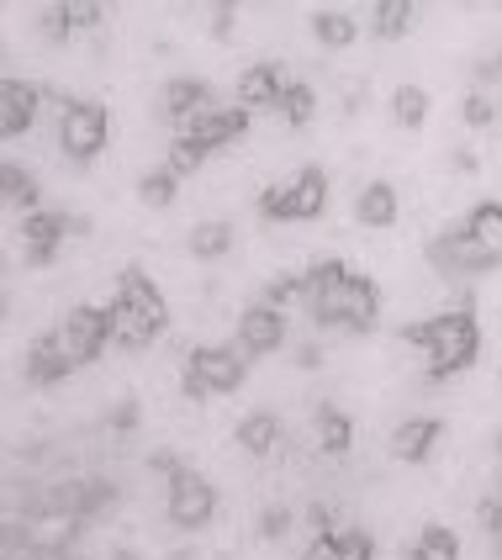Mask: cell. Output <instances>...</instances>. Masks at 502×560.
I'll use <instances>...</instances> for the list:
<instances>
[{
	"instance_id": "cell-33",
	"label": "cell",
	"mask_w": 502,
	"mask_h": 560,
	"mask_svg": "<svg viewBox=\"0 0 502 560\" xmlns=\"http://www.w3.org/2000/svg\"><path fill=\"white\" fill-rule=\"evenodd\" d=\"M207 159H212V149H207V143H196L190 132H180V138L170 143V159H164V170H175V175L186 180V175H196V170H201Z\"/></svg>"
},
{
	"instance_id": "cell-25",
	"label": "cell",
	"mask_w": 502,
	"mask_h": 560,
	"mask_svg": "<svg viewBox=\"0 0 502 560\" xmlns=\"http://www.w3.org/2000/svg\"><path fill=\"white\" fill-rule=\"evenodd\" d=\"M412 27H418V5L412 0H376L371 5V37H381V43H397Z\"/></svg>"
},
{
	"instance_id": "cell-44",
	"label": "cell",
	"mask_w": 502,
	"mask_h": 560,
	"mask_svg": "<svg viewBox=\"0 0 502 560\" xmlns=\"http://www.w3.org/2000/svg\"><path fill=\"white\" fill-rule=\"evenodd\" d=\"M112 560H138V556H132V550H122V556H112Z\"/></svg>"
},
{
	"instance_id": "cell-21",
	"label": "cell",
	"mask_w": 502,
	"mask_h": 560,
	"mask_svg": "<svg viewBox=\"0 0 502 560\" xmlns=\"http://www.w3.org/2000/svg\"><path fill=\"white\" fill-rule=\"evenodd\" d=\"M397 212H402V201H397V186H392V180H371V186L354 196V222H360V228H371V233L392 228Z\"/></svg>"
},
{
	"instance_id": "cell-14",
	"label": "cell",
	"mask_w": 502,
	"mask_h": 560,
	"mask_svg": "<svg viewBox=\"0 0 502 560\" xmlns=\"http://www.w3.org/2000/svg\"><path fill=\"white\" fill-rule=\"evenodd\" d=\"M285 85H291V74H285L276 59H259L249 63L244 74H238V106L244 112H276L281 106Z\"/></svg>"
},
{
	"instance_id": "cell-18",
	"label": "cell",
	"mask_w": 502,
	"mask_h": 560,
	"mask_svg": "<svg viewBox=\"0 0 502 560\" xmlns=\"http://www.w3.org/2000/svg\"><path fill=\"white\" fill-rule=\"evenodd\" d=\"M249 122H254V112H244V106H212L201 122H190V138L207 143V149L218 154L227 143H238V138L249 132Z\"/></svg>"
},
{
	"instance_id": "cell-23",
	"label": "cell",
	"mask_w": 502,
	"mask_h": 560,
	"mask_svg": "<svg viewBox=\"0 0 502 560\" xmlns=\"http://www.w3.org/2000/svg\"><path fill=\"white\" fill-rule=\"evenodd\" d=\"M313 423H317V450H323V455H349V450H354V418H349L345 407L317 402Z\"/></svg>"
},
{
	"instance_id": "cell-42",
	"label": "cell",
	"mask_w": 502,
	"mask_h": 560,
	"mask_svg": "<svg viewBox=\"0 0 502 560\" xmlns=\"http://www.w3.org/2000/svg\"><path fill=\"white\" fill-rule=\"evenodd\" d=\"M307 518H313V529H317V534L339 529V524H334V513H328V508H323V502H313V508H307Z\"/></svg>"
},
{
	"instance_id": "cell-6",
	"label": "cell",
	"mask_w": 502,
	"mask_h": 560,
	"mask_svg": "<svg viewBox=\"0 0 502 560\" xmlns=\"http://www.w3.org/2000/svg\"><path fill=\"white\" fill-rule=\"evenodd\" d=\"M186 371L212 392V397H227L249 381V354L238 343H196L186 354Z\"/></svg>"
},
{
	"instance_id": "cell-5",
	"label": "cell",
	"mask_w": 502,
	"mask_h": 560,
	"mask_svg": "<svg viewBox=\"0 0 502 560\" xmlns=\"http://www.w3.org/2000/svg\"><path fill=\"white\" fill-rule=\"evenodd\" d=\"M106 138H112V112H106L101 101H63V112H59V149H63V159L91 164V159H101Z\"/></svg>"
},
{
	"instance_id": "cell-32",
	"label": "cell",
	"mask_w": 502,
	"mask_h": 560,
	"mask_svg": "<svg viewBox=\"0 0 502 560\" xmlns=\"http://www.w3.org/2000/svg\"><path fill=\"white\" fill-rule=\"evenodd\" d=\"M276 112L285 117V127H307V122H313V112H317V91L307 85V80H291Z\"/></svg>"
},
{
	"instance_id": "cell-20",
	"label": "cell",
	"mask_w": 502,
	"mask_h": 560,
	"mask_svg": "<svg viewBox=\"0 0 502 560\" xmlns=\"http://www.w3.org/2000/svg\"><path fill=\"white\" fill-rule=\"evenodd\" d=\"M106 317H112V343H117V349H132V354L149 349V343H159V334H164L154 317H143L138 307H127V302H117V296H112Z\"/></svg>"
},
{
	"instance_id": "cell-1",
	"label": "cell",
	"mask_w": 502,
	"mask_h": 560,
	"mask_svg": "<svg viewBox=\"0 0 502 560\" xmlns=\"http://www.w3.org/2000/svg\"><path fill=\"white\" fill-rule=\"evenodd\" d=\"M307 312L328 334L365 339L381 328V285L345 259H317L307 265Z\"/></svg>"
},
{
	"instance_id": "cell-36",
	"label": "cell",
	"mask_w": 502,
	"mask_h": 560,
	"mask_svg": "<svg viewBox=\"0 0 502 560\" xmlns=\"http://www.w3.org/2000/svg\"><path fill=\"white\" fill-rule=\"evenodd\" d=\"M291 524H296V513L276 502V508H265V513H259V539H270V545H276V539L291 534Z\"/></svg>"
},
{
	"instance_id": "cell-46",
	"label": "cell",
	"mask_w": 502,
	"mask_h": 560,
	"mask_svg": "<svg viewBox=\"0 0 502 560\" xmlns=\"http://www.w3.org/2000/svg\"><path fill=\"white\" fill-rule=\"evenodd\" d=\"M498 455H502V434H498Z\"/></svg>"
},
{
	"instance_id": "cell-24",
	"label": "cell",
	"mask_w": 502,
	"mask_h": 560,
	"mask_svg": "<svg viewBox=\"0 0 502 560\" xmlns=\"http://www.w3.org/2000/svg\"><path fill=\"white\" fill-rule=\"evenodd\" d=\"M0 196H5V207H22V212H43V186H37V175H32L27 164H0Z\"/></svg>"
},
{
	"instance_id": "cell-12",
	"label": "cell",
	"mask_w": 502,
	"mask_h": 560,
	"mask_svg": "<svg viewBox=\"0 0 502 560\" xmlns=\"http://www.w3.org/2000/svg\"><path fill=\"white\" fill-rule=\"evenodd\" d=\"M212 80H196V74H180V80H170L164 91H159V117L164 122H201L207 112H212Z\"/></svg>"
},
{
	"instance_id": "cell-7",
	"label": "cell",
	"mask_w": 502,
	"mask_h": 560,
	"mask_svg": "<svg viewBox=\"0 0 502 560\" xmlns=\"http://www.w3.org/2000/svg\"><path fill=\"white\" fill-rule=\"evenodd\" d=\"M59 339L69 349V360H74V371L95 365L106 354V343H112V317H106V307H95V302H74V307L63 312Z\"/></svg>"
},
{
	"instance_id": "cell-28",
	"label": "cell",
	"mask_w": 502,
	"mask_h": 560,
	"mask_svg": "<svg viewBox=\"0 0 502 560\" xmlns=\"http://www.w3.org/2000/svg\"><path fill=\"white\" fill-rule=\"evenodd\" d=\"M408 560H460V534L450 524H423L408 545Z\"/></svg>"
},
{
	"instance_id": "cell-3",
	"label": "cell",
	"mask_w": 502,
	"mask_h": 560,
	"mask_svg": "<svg viewBox=\"0 0 502 560\" xmlns=\"http://www.w3.org/2000/svg\"><path fill=\"white\" fill-rule=\"evenodd\" d=\"M259 218L265 222H317L328 212V170L323 164H302L291 180L259 190Z\"/></svg>"
},
{
	"instance_id": "cell-30",
	"label": "cell",
	"mask_w": 502,
	"mask_h": 560,
	"mask_svg": "<svg viewBox=\"0 0 502 560\" xmlns=\"http://www.w3.org/2000/svg\"><path fill=\"white\" fill-rule=\"evenodd\" d=\"M429 106H434V95L423 91V85H397L392 91V117H397V127H408V132H418V127L429 122Z\"/></svg>"
},
{
	"instance_id": "cell-8",
	"label": "cell",
	"mask_w": 502,
	"mask_h": 560,
	"mask_svg": "<svg viewBox=\"0 0 502 560\" xmlns=\"http://www.w3.org/2000/svg\"><path fill=\"white\" fill-rule=\"evenodd\" d=\"M16 524H22V539L43 560H63L85 534V518L69 513V508H32L27 518H16Z\"/></svg>"
},
{
	"instance_id": "cell-40",
	"label": "cell",
	"mask_w": 502,
	"mask_h": 560,
	"mask_svg": "<svg viewBox=\"0 0 502 560\" xmlns=\"http://www.w3.org/2000/svg\"><path fill=\"white\" fill-rule=\"evenodd\" d=\"M149 470H159V476H164V481H170V476H175V470H180V460H175V455H170V450H159V455H149Z\"/></svg>"
},
{
	"instance_id": "cell-9",
	"label": "cell",
	"mask_w": 502,
	"mask_h": 560,
	"mask_svg": "<svg viewBox=\"0 0 502 560\" xmlns=\"http://www.w3.org/2000/svg\"><path fill=\"white\" fill-rule=\"evenodd\" d=\"M69 233H91V218H69V212H32L22 218V244H27V270H48L59 259V244Z\"/></svg>"
},
{
	"instance_id": "cell-10",
	"label": "cell",
	"mask_w": 502,
	"mask_h": 560,
	"mask_svg": "<svg viewBox=\"0 0 502 560\" xmlns=\"http://www.w3.org/2000/svg\"><path fill=\"white\" fill-rule=\"evenodd\" d=\"M423 254H429V265H434L444 280H455V276H487V270H492V265H487V254L476 249V238L466 233V222H450L444 233H434Z\"/></svg>"
},
{
	"instance_id": "cell-34",
	"label": "cell",
	"mask_w": 502,
	"mask_h": 560,
	"mask_svg": "<svg viewBox=\"0 0 502 560\" xmlns=\"http://www.w3.org/2000/svg\"><path fill=\"white\" fill-rule=\"evenodd\" d=\"M334 556L339 560H376V539H371V529L339 524V529H334Z\"/></svg>"
},
{
	"instance_id": "cell-19",
	"label": "cell",
	"mask_w": 502,
	"mask_h": 560,
	"mask_svg": "<svg viewBox=\"0 0 502 560\" xmlns=\"http://www.w3.org/2000/svg\"><path fill=\"white\" fill-rule=\"evenodd\" d=\"M117 302L138 307L143 317H154L159 328H170V302H164V291L149 280V270H143V265H127V270H122V280H117Z\"/></svg>"
},
{
	"instance_id": "cell-15",
	"label": "cell",
	"mask_w": 502,
	"mask_h": 560,
	"mask_svg": "<svg viewBox=\"0 0 502 560\" xmlns=\"http://www.w3.org/2000/svg\"><path fill=\"white\" fill-rule=\"evenodd\" d=\"M69 371H74V360H69V349H63L59 328H54V334H37V339L27 343V365H22L27 386L48 392V386H59V381H63Z\"/></svg>"
},
{
	"instance_id": "cell-2",
	"label": "cell",
	"mask_w": 502,
	"mask_h": 560,
	"mask_svg": "<svg viewBox=\"0 0 502 560\" xmlns=\"http://www.w3.org/2000/svg\"><path fill=\"white\" fill-rule=\"evenodd\" d=\"M402 339L418 343V349L429 354V360H423L429 381H450V375L471 371L476 354H481V328H476L471 307H450V312L423 317V323H408Z\"/></svg>"
},
{
	"instance_id": "cell-39",
	"label": "cell",
	"mask_w": 502,
	"mask_h": 560,
	"mask_svg": "<svg viewBox=\"0 0 502 560\" xmlns=\"http://www.w3.org/2000/svg\"><path fill=\"white\" fill-rule=\"evenodd\" d=\"M138 418H143V407L127 397V402L117 407V412H112V429H117V434H132V429H138Z\"/></svg>"
},
{
	"instance_id": "cell-17",
	"label": "cell",
	"mask_w": 502,
	"mask_h": 560,
	"mask_svg": "<svg viewBox=\"0 0 502 560\" xmlns=\"http://www.w3.org/2000/svg\"><path fill=\"white\" fill-rule=\"evenodd\" d=\"M444 439V418H402L392 429V460L402 466H423L434 455V444Z\"/></svg>"
},
{
	"instance_id": "cell-37",
	"label": "cell",
	"mask_w": 502,
	"mask_h": 560,
	"mask_svg": "<svg viewBox=\"0 0 502 560\" xmlns=\"http://www.w3.org/2000/svg\"><path fill=\"white\" fill-rule=\"evenodd\" d=\"M466 122H471V127H492V122H498V101H492V95H471V101H466Z\"/></svg>"
},
{
	"instance_id": "cell-4",
	"label": "cell",
	"mask_w": 502,
	"mask_h": 560,
	"mask_svg": "<svg viewBox=\"0 0 502 560\" xmlns=\"http://www.w3.org/2000/svg\"><path fill=\"white\" fill-rule=\"evenodd\" d=\"M218 487L201 476V470H190L180 466L175 476H170V487H164V518L175 524V529H186V534H201L212 518H218Z\"/></svg>"
},
{
	"instance_id": "cell-11",
	"label": "cell",
	"mask_w": 502,
	"mask_h": 560,
	"mask_svg": "<svg viewBox=\"0 0 502 560\" xmlns=\"http://www.w3.org/2000/svg\"><path fill=\"white\" fill-rule=\"evenodd\" d=\"M238 349L249 354V360H259V354H276L285 343V312L270 307V302H254V307L238 312Z\"/></svg>"
},
{
	"instance_id": "cell-31",
	"label": "cell",
	"mask_w": 502,
	"mask_h": 560,
	"mask_svg": "<svg viewBox=\"0 0 502 560\" xmlns=\"http://www.w3.org/2000/svg\"><path fill=\"white\" fill-rule=\"evenodd\" d=\"M175 196H180V175L175 170H143L138 175V201L143 207H175Z\"/></svg>"
},
{
	"instance_id": "cell-27",
	"label": "cell",
	"mask_w": 502,
	"mask_h": 560,
	"mask_svg": "<svg viewBox=\"0 0 502 560\" xmlns=\"http://www.w3.org/2000/svg\"><path fill=\"white\" fill-rule=\"evenodd\" d=\"M307 27H313V37L323 48H349V43L360 37V22H354L349 11H339V5H317Z\"/></svg>"
},
{
	"instance_id": "cell-22",
	"label": "cell",
	"mask_w": 502,
	"mask_h": 560,
	"mask_svg": "<svg viewBox=\"0 0 502 560\" xmlns=\"http://www.w3.org/2000/svg\"><path fill=\"white\" fill-rule=\"evenodd\" d=\"M460 222H466V233L476 238V249L487 254V265L502 270V201H476Z\"/></svg>"
},
{
	"instance_id": "cell-43",
	"label": "cell",
	"mask_w": 502,
	"mask_h": 560,
	"mask_svg": "<svg viewBox=\"0 0 502 560\" xmlns=\"http://www.w3.org/2000/svg\"><path fill=\"white\" fill-rule=\"evenodd\" d=\"M498 74H502V59L498 63H481V80H498Z\"/></svg>"
},
{
	"instance_id": "cell-13",
	"label": "cell",
	"mask_w": 502,
	"mask_h": 560,
	"mask_svg": "<svg viewBox=\"0 0 502 560\" xmlns=\"http://www.w3.org/2000/svg\"><path fill=\"white\" fill-rule=\"evenodd\" d=\"M106 22V5L101 0H59V5H43L37 11V32L48 43H69L74 32H91Z\"/></svg>"
},
{
	"instance_id": "cell-29",
	"label": "cell",
	"mask_w": 502,
	"mask_h": 560,
	"mask_svg": "<svg viewBox=\"0 0 502 560\" xmlns=\"http://www.w3.org/2000/svg\"><path fill=\"white\" fill-rule=\"evenodd\" d=\"M186 249H190V259H227V249H233V222H222V218L196 222Z\"/></svg>"
},
{
	"instance_id": "cell-26",
	"label": "cell",
	"mask_w": 502,
	"mask_h": 560,
	"mask_svg": "<svg viewBox=\"0 0 502 560\" xmlns=\"http://www.w3.org/2000/svg\"><path fill=\"white\" fill-rule=\"evenodd\" d=\"M233 439H238V450H244V455L265 460V455L281 444V418H276V412H249V418L233 429Z\"/></svg>"
},
{
	"instance_id": "cell-41",
	"label": "cell",
	"mask_w": 502,
	"mask_h": 560,
	"mask_svg": "<svg viewBox=\"0 0 502 560\" xmlns=\"http://www.w3.org/2000/svg\"><path fill=\"white\" fill-rule=\"evenodd\" d=\"M180 392H186L190 402H207V397H212V392H207V386H201V381H196L190 371H180Z\"/></svg>"
},
{
	"instance_id": "cell-16",
	"label": "cell",
	"mask_w": 502,
	"mask_h": 560,
	"mask_svg": "<svg viewBox=\"0 0 502 560\" xmlns=\"http://www.w3.org/2000/svg\"><path fill=\"white\" fill-rule=\"evenodd\" d=\"M37 106H43V85L11 74V80L0 85V138H22V132H32Z\"/></svg>"
},
{
	"instance_id": "cell-38",
	"label": "cell",
	"mask_w": 502,
	"mask_h": 560,
	"mask_svg": "<svg viewBox=\"0 0 502 560\" xmlns=\"http://www.w3.org/2000/svg\"><path fill=\"white\" fill-rule=\"evenodd\" d=\"M476 518H481V529L492 539H502V498H481L476 502Z\"/></svg>"
},
{
	"instance_id": "cell-45",
	"label": "cell",
	"mask_w": 502,
	"mask_h": 560,
	"mask_svg": "<svg viewBox=\"0 0 502 560\" xmlns=\"http://www.w3.org/2000/svg\"><path fill=\"white\" fill-rule=\"evenodd\" d=\"M492 550H498V560H502V539H492Z\"/></svg>"
},
{
	"instance_id": "cell-35",
	"label": "cell",
	"mask_w": 502,
	"mask_h": 560,
	"mask_svg": "<svg viewBox=\"0 0 502 560\" xmlns=\"http://www.w3.org/2000/svg\"><path fill=\"white\" fill-rule=\"evenodd\" d=\"M265 302L270 307H291V302H307V270H296V276H276L265 285Z\"/></svg>"
}]
</instances>
